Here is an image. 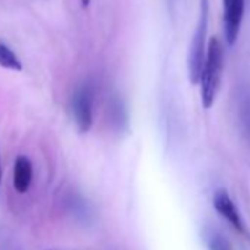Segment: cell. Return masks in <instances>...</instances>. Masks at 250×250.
<instances>
[{
	"label": "cell",
	"instance_id": "cell-3",
	"mask_svg": "<svg viewBox=\"0 0 250 250\" xmlns=\"http://www.w3.org/2000/svg\"><path fill=\"white\" fill-rule=\"evenodd\" d=\"M94 93L88 84L78 87L72 97V113L80 133H87L93 125Z\"/></svg>",
	"mask_w": 250,
	"mask_h": 250
},
{
	"label": "cell",
	"instance_id": "cell-2",
	"mask_svg": "<svg viewBox=\"0 0 250 250\" xmlns=\"http://www.w3.org/2000/svg\"><path fill=\"white\" fill-rule=\"evenodd\" d=\"M209 24V0H199V20L188 52V75L191 84H200L202 71L206 59V34Z\"/></svg>",
	"mask_w": 250,
	"mask_h": 250
},
{
	"label": "cell",
	"instance_id": "cell-1",
	"mask_svg": "<svg viewBox=\"0 0 250 250\" xmlns=\"http://www.w3.org/2000/svg\"><path fill=\"white\" fill-rule=\"evenodd\" d=\"M224 71V47L218 37H212L208 44L206 59L200 78V96L205 109H210L215 103Z\"/></svg>",
	"mask_w": 250,
	"mask_h": 250
},
{
	"label": "cell",
	"instance_id": "cell-6",
	"mask_svg": "<svg viewBox=\"0 0 250 250\" xmlns=\"http://www.w3.org/2000/svg\"><path fill=\"white\" fill-rule=\"evenodd\" d=\"M33 181V164L27 156H18L14 165V187L18 193H25Z\"/></svg>",
	"mask_w": 250,
	"mask_h": 250
},
{
	"label": "cell",
	"instance_id": "cell-9",
	"mask_svg": "<svg viewBox=\"0 0 250 250\" xmlns=\"http://www.w3.org/2000/svg\"><path fill=\"white\" fill-rule=\"evenodd\" d=\"M90 2H91V0H81V5H83V8H88Z\"/></svg>",
	"mask_w": 250,
	"mask_h": 250
},
{
	"label": "cell",
	"instance_id": "cell-8",
	"mask_svg": "<svg viewBox=\"0 0 250 250\" xmlns=\"http://www.w3.org/2000/svg\"><path fill=\"white\" fill-rule=\"evenodd\" d=\"M205 240H206L209 250H231V246L228 244V241L216 229H206Z\"/></svg>",
	"mask_w": 250,
	"mask_h": 250
},
{
	"label": "cell",
	"instance_id": "cell-10",
	"mask_svg": "<svg viewBox=\"0 0 250 250\" xmlns=\"http://www.w3.org/2000/svg\"><path fill=\"white\" fill-rule=\"evenodd\" d=\"M0 183H2V164H0Z\"/></svg>",
	"mask_w": 250,
	"mask_h": 250
},
{
	"label": "cell",
	"instance_id": "cell-7",
	"mask_svg": "<svg viewBox=\"0 0 250 250\" xmlns=\"http://www.w3.org/2000/svg\"><path fill=\"white\" fill-rule=\"evenodd\" d=\"M0 66H3L6 69H14V71H21L22 63L17 58V55L6 46L0 42Z\"/></svg>",
	"mask_w": 250,
	"mask_h": 250
},
{
	"label": "cell",
	"instance_id": "cell-5",
	"mask_svg": "<svg viewBox=\"0 0 250 250\" xmlns=\"http://www.w3.org/2000/svg\"><path fill=\"white\" fill-rule=\"evenodd\" d=\"M213 206L216 209V212L240 234L247 235L246 232V227L244 222L240 216V212L235 206V203L232 202V199L229 197V194L225 190H218L213 196Z\"/></svg>",
	"mask_w": 250,
	"mask_h": 250
},
{
	"label": "cell",
	"instance_id": "cell-4",
	"mask_svg": "<svg viewBox=\"0 0 250 250\" xmlns=\"http://www.w3.org/2000/svg\"><path fill=\"white\" fill-rule=\"evenodd\" d=\"M224 8V34L228 46H234L244 15V0H222Z\"/></svg>",
	"mask_w": 250,
	"mask_h": 250
}]
</instances>
